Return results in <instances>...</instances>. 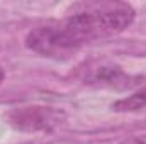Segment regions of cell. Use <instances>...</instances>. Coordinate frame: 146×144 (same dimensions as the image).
<instances>
[{"mask_svg": "<svg viewBox=\"0 0 146 144\" xmlns=\"http://www.w3.org/2000/svg\"><path fill=\"white\" fill-rule=\"evenodd\" d=\"M134 9L124 2H87L73 5V14L33 29L26 46L41 56L65 58L80 48L126 31L134 20Z\"/></svg>", "mask_w": 146, "mask_h": 144, "instance_id": "obj_1", "label": "cell"}, {"mask_svg": "<svg viewBox=\"0 0 146 144\" xmlns=\"http://www.w3.org/2000/svg\"><path fill=\"white\" fill-rule=\"evenodd\" d=\"M146 107V87L134 92L129 97H124L121 100H117L115 104H112V110L115 112H134V110H141Z\"/></svg>", "mask_w": 146, "mask_h": 144, "instance_id": "obj_2", "label": "cell"}, {"mask_svg": "<svg viewBox=\"0 0 146 144\" xmlns=\"http://www.w3.org/2000/svg\"><path fill=\"white\" fill-rule=\"evenodd\" d=\"M119 144H146V134H136V136L126 137L124 141H121Z\"/></svg>", "mask_w": 146, "mask_h": 144, "instance_id": "obj_3", "label": "cell"}, {"mask_svg": "<svg viewBox=\"0 0 146 144\" xmlns=\"http://www.w3.org/2000/svg\"><path fill=\"white\" fill-rule=\"evenodd\" d=\"M3 78H5V71H3V68L0 66V83L3 81Z\"/></svg>", "mask_w": 146, "mask_h": 144, "instance_id": "obj_4", "label": "cell"}]
</instances>
